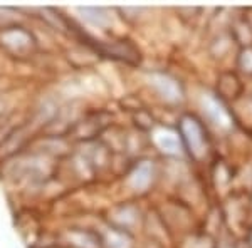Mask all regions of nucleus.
<instances>
[{
	"label": "nucleus",
	"mask_w": 252,
	"mask_h": 248,
	"mask_svg": "<svg viewBox=\"0 0 252 248\" xmlns=\"http://www.w3.org/2000/svg\"><path fill=\"white\" fill-rule=\"evenodd\" d=\"M182 131H184V136L187 139V144H189L190 151L197 158L204 156L205 138H204V131H202L200 124L195 119H192V117H185V119L182 121Z\"/></svg>",
	"instance_id": "f257e3e1"
},
{
	"label": "nucleus",
	"mask_w": 252,
	"mask_h": 248,
	"mask_svg": "<svg viewBox=\"0 0 252 248\" xmlns=\"http://www.w3.org/2000/svg\"><path fill=\"white\" fill-rule=\"evenodd\" d=\"M204 104L207 108V112H209L210 117H212L215 123L223 126V128H229V126H230V116H229V112L223 109V106L219 103V101H215L214 97H205Z\"/></svg>",
	"instance_id": "f03ea898"
},
{
	"label": "nucleus",
	"mask_w": 252,
	"mask_h": 248,
	"mask_svg": "<svg viewBox=\"0 0 252 248\" xmlns=\"http://www.w3.org/2000/svg\"><path fill=\"white\" fill-rule=\"evenodd\" d=\"M153 84H155L157 89L166 97V99H177V97H180V89H178L177 83L168 79V77L153 76Z\"/></svg>",
	"instance_id": "7ed1b4c3"
},
{
	"label": "nucleus",
	"mask_w": 252,
	"mask_h": 248,
	"mask_svg": "<svg viewBox=\"0 0 252 248\" xmlns=\"http://www.w3.org/2000/svg\"><path fill=\"white\" fill-rule=\"evenodd\" d=\"M157 144L160 146L161 151L170 153V154L178 153V149H180V141H178V138L170 131L158 133L157 134Z\"/></svg>",
	"instance_id": "20e7f679"
},
{
	"label": "nucleus",
	"mask_w": 252,
	"mask_h": 248,
	"mask_svg": "<svg viewBox=\"0 0 252 248\" xmlns=\"http://www.w3.org/2000/svg\"><path fill=\"white\" fill-rule=\"evenodd\" d=\"M150 180H152V166H150L148 163H143V165L138 166L131 176L133 186H135V188H140V190L146 188Z\"/></svg>",
	"instance_id": "39448f33"
},
{
	"label": "nucleus",
	"mask_w": 252,
	"mask_h": 248,
	"mask_svg": "<svg viewBox=\"0 0 252 248\" xmlns=\"http://www.w3.org/2000/svg\"><path fill=\"white\" fill-rule=\"evenodd\" d=\"M244 66H246V69L252 71V52H247V54H244Z\"/></svg>",
	"instance_id": "423d86ee"
}]
</instances>
